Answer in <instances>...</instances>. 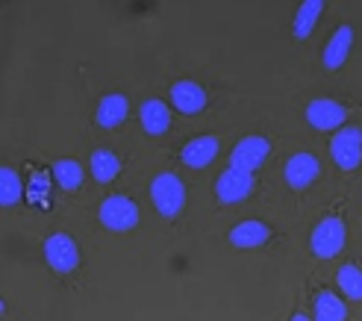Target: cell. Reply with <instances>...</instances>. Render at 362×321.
<instances>
[{
	"mask_svg": "<svg viewBox=\"0 0 362 321\" xmlns=\"http://www.w3.org/2000/svg\"><path fill=\"white\" fill-rule=\"evenodd\" d=\"M321 12H324V0H306V4L298 6V12H295V24H292V33H295V39H298V42L310 39V33L315 30Z\"/></svg>",
	"mask_w": 362,
	"mask_h": 321,
	"instance_id": "cell-19",
	"label": "cell"
},
{
	"mask_svg": "<svg viewBox=\"0 0 362 321\" xmlns=\"http://www.w3.org/2000/svg\"><path fill=\"white\" fill-rule=\"evenodd\" d=\"M313 318L315 321H345L348 318V307H345V300H341L339 295L321 289L315 295V304H313Z\"/></svg>",
	"mask_w": 362,
	"mask_h": 321,
	"instance_id": "cell-18",
	"label": "cell"
},
{
	"mask_svg": "<svg viewBox=\"0 0 362 321\" xmlns=\"http://www.w3.org/2000/svg\"><path fill=\"white\" fill-rule=\"evenodd\" d=\"M50 177L62 192H77L83 186L86 171H83V165L77 163V159H57V163L50 165Z\"/></svg>",
	"mask_w": 362,
	"mask_h": 321,
	"instance_id": "cell-17",
	"label": "cell"
},
{
	"mask_svg": "<svg viewBox=\"0 0 362 321\" xmlns=\"http://www.w3.org/2000/svg\"><path fill=\"white\" fill-rule=\"evenodd\" d=\"M27 194L21 177H18V171L12 168H0V204L4 206H15L21 204V198Z\"/></svg>",
	"mask_w": 362,
	"mask_h": 321,
	"instance_id": "cell-21",
	"label": "cell"
},
{
	"mask_svg": "<svg viewBox=\"0 0 362 321\" xmlns=\"http://www.w3.org/2000/svg\"><path fill=\"white\" fill-rule=\"evenodd\" d=\"M230 245L236 247V251H253V247H262L268 239H271V227L259 218H245L239 221L236 227L230 230Z\"/></svg>",
	"mask_w": 362,
	"mask_h": 321,
	"instance_id": "cell-11",
	"label": "cell"
},
{
	"mask_svg": "<svg viewBox=\"0 0 362 321\" xmlns=\"http://www.w3.org/2000/svg\"><path fill=\"white\" fill-rule=\"evenodd\" d=\"M218 139L215 136H197V139H192V141H186L183 145V165H189V168H194V171H201V168H206V165H212L215 163V156H218Z\"/></svg>",
	"mask_w": 362,
	"mask_h": 321,
	"instance_id": "cell-13",
	"label": "cell"
},
{
	"mask_svg": "<svg viewBox=\"0 0 362 321\" xmlns=\"http://www.w3.org/2000/svg\"><path fill=\"white\" fill-rule=\"evenodd\" d=\"M139 121L148 136H165L171 130V110L159 98H151L141 103L139 110Z\"/></svg>",
	"mask_w": 362,
	"mask_h": 321,
	"instance_id": "cell-14",
	"label": "cell"
},
{
	"mask_svg": "<svg viewBox=\"0 0 362 321\" xmlns=\"http://www.w3.org/2000/svg\"><path fill=\"white\" fill-rule=\"evenodd\" d=\"M330 156L341 171H354L362 165V127H341L330 139Z\"/></svg>",
	"mask_w": 362,
	"mask_h": 321,
	"instance_id": "cell-4",
	"label": "cell"
},
{
	"mask_svg": "<svg viewBox=\"0 0 362 321\" xmlns=\"http://www.w3.org/2000/svg\"><path fill=\"white\" fill-rule=\"evenodd\" d=\"M250 192H253V174L250 171H242V168L227 165L218 174V180H215V198H218L224 206L247 201Z\"/></svg>",
	"mask_w": 362,
	"mask_h": 321,
	"instance_id": "cell-6",
	"label": "cell"
},
{
	"mask_svg": "<svg viewBox=\"0 0 362 321\" xmlns=\"http://www.w3.org/2000/svg\"><path fill=\"white\" fill-rule=\"evenodd\" d=\"M151 201L156 206V212L162 218H177L186 206V186L177 174L171 171H162L153 177L151 183Z\"/></svg>",
	"mask_w": 362,
	"mask_h": 321,
	"instance_id": "cell-1",
	"label": "cell"
},
{
	"mask_svg": "<svg viewBox=\"0 0 362 321\" xmlns=\"http://www.w3.org/2000/svg\"><path fill=\"white\" fill-rule=\"evenodd\" d=\"M98 218L112 233H127V230H133L139 224V204L133 198H127V194H110V198H103Z\"/></svg>",
	"mask_w": 362,
	"mask_h": 321,
	"instance_id": "cell-3",
	"label": "cell"
},
{
	"mask_svg": "<svg viewBox=\"0 0 362 321\" xmlns=\"http://www.w3.org/2000/svg\"><path fill=\"white\" fill-rule=\"evenodd\" d=\"M351 47H354V27L351 24L336 27V33L330 35V42L324 45V53H321L324 68H327V71H339L341 65L348 62Z\"/></svg>",
	"mask_w": 362,
	"mask_h": 321,
	"instance_id": "cell-12",
	"label": "cell"
},
{
	"mask_svg": "<svg viewBox=\"0 0 362 321\" xmlns=\"http://www.w3.org/2000/svg\"><path fill=\"white\" fill-rule=\"evenodd\" d=\"M318 171H321L318 159H315L313 153L300 151V153H295V156H288V163H286V168H283V177H286L288 189L303 192V189H310V186L318 180Z\"/></svg>",
	"mask_w": 362,
	"mask_h": 321,
	"instance_id": "cell-9",
	"label": "cell"
},
{
	"mask_svg": "<svg viewBox=\"0 0 362 321\" xmlns=\"http://www.w3.org/2000/svg\"><path fill=\"white\" fill-rule=\"evenodd\" d=\"M171 106L183 115H197L206 106V88L194 80H177L171 83Z\"/></svg>",
	"mask_w": 362,
	"mask_h": 321,
	"instance_id": "cell-10",
	"label": "cell"
},
{
	"mask_svg": "<svg viewBox=\"0 0 362 321\" xmlns=\"http://www.w3.org/2000/svg\"><path fill=\"white\" fill-rule=\"evenodd\" d=\"M50 180L53 177L47 171H35L30 177V183H27V201L30 204H45L47 194H50Z\"/></svg>",
	"mask_w": 362,
	"mask_h": 321,
	"instance_id": "cell-22",
	"label": "cell"
},
{
	"mask_svg": "<svg viewBox=\"0 0 362 321\" xmlns=\"http://www.w3.org/2000/svg\"><path fill=\"white\" fill-rule=\"evenodd\" d=\"M88 171H92V177L98 183H112L121 174V159L110 148H98L92 156H88Z\"/></svg>",
	"mask_w": 362,
	"mask_h": 321,
	"instance_id": "cell-16",
	"label": "cell"
},
{
	"mask_svg": "<svg viewBox=\"0 0 362 321\" xmlns=\"http://www.w3.org/2000/svg\"><path fill=\"white\" fill-rule=\"evenodd\" d=\"M45 259L47 265L57 274H71V272H77V265H80V247L74 242V236H68V233H53L45 239Z\"/></svg>",
	"mask_w": 362,
	"mask_h": 321,
	"instance_id": "cell-5",
	"label": "cell"
},
{
	"mask_svg": "<svg viewBox=\"0 0 362 321\" xmlns=\"http://www.w3.org/2000/svg\"><path fill=\"white\" fill-rule=\"evenodd\" d=\"M336 283H339L341 295H345L348 300H362V269H359V265L345 262L336 272Z\"/></svg>",
	"mask_w": 362,
	"mask_h": 321,
	"instance_id": "cell-20",
	"label": "cell"
},
{
	"mask_svg": "<svg viewBox=\"0 0 362 321\" xmlns=\"http://www.w3.org/2000/svg\"><path fill=\"white\" fill-rule=\"evenodd\" d=\"M271 153V145L265 136H245L236 148L230 153V165L233 168H242V171H257L265 165V159Z\"/></svg>",
	"mask_w": 362,
	"mask_h": 321,
	"instance_id": "cell-8",
	"label": "cell"
},
{
	"mask_svg": "<svg viewBox=\"0 0 362 321\" xmlns=\"http://www.w3.org/2000/svg\"><path fill=\"white\" fill-rule=\"evenodd\" d=\"M306 121H310V127L321 133H327V130L339 133V127H345V121H348V110L333 98H315L306 106Z\"/></svg>",
	"mask_w": 362,
	"mask_h": 321,
	"instance_id": "cell-7",
	"label": "cell"
},
{
	"mask_svg": "<svg viewBox=\"0 0 362 321\" xmlns=\"http://www.w3.org/2000/svg\"><path fill=\"white\" fill-rule=\"evenodd\" d=\"M292 321H313V318H310V315H303V313H295Z\"/></svg>",
	"mask_w": 362,
	"mask_h": 321,
	"instance_id": "cell-23",
	"label": "cell"
},
{
	"mask_svg": "<svg viewBox=\"0 0 362 321\" xmlns=\"http://www.w3.org/2000/svg\"><path fill=\"white\" fill-rule=\"evenodd\" d=\"M127 115H130V100H127L124 95H103L100 103H98V124L106 130H115L121 127V124L127 121Z\"/></svg>",
	"mask_w": 362,
	"mask_h": 321,
	"instance_id": "cell-15",
	"label": "cell"
},
{
	"mask_svg": "<svg viewBox=\"0 0 362 321\" xmlns=\"http://www.w3.org/2000/svg\"><path fill=\"white\" fill-rule=\"evenodd\" d=\"M348 242V227L345 221H341L339 216H327V218H321L313 230V236H310V247H313V254L318 259H333L341 254V247H345Z\"/></svg>",
	"mask_w": 362,
	"mask_h": 321,
	"instance_id": "cell-2",
	"label": "cell"
}]
</instances>
